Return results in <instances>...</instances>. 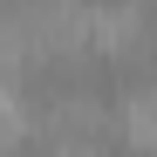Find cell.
I'll list each match as a JSON object with an SVG mask.
<instances>
[{
	"instance_id": "obj_1",
	"label": "cell",
	"mask_w": 157,
	"mask_h": 157,
	"mask_svg": "<svg viewBox=\"0 0 157 157\" xmlns=\"http://www.w3.org/2000/svg\"><path fill=\"white\" fill-rule=\"evenodd\" d=\"M116 130H123V144H130V150H157V82H137V89L123 96Z\"/></svg>"
},
{
	"instance_id": "obj_2",
	"label": "cell",
	"mask_w": 157,
	"mask_h": 157,
	"mask_svg": "<svg viewBox=\"0 0 157 157\" xmlns=\"http://www.w3.org/2000/svg\"><path fill=\"white\" fill-rule=\"evenodd\" d=\"M28 130H34V123H28V109L0 89V150H21V144H28Z\"/></svg>"
}]
</instances>
